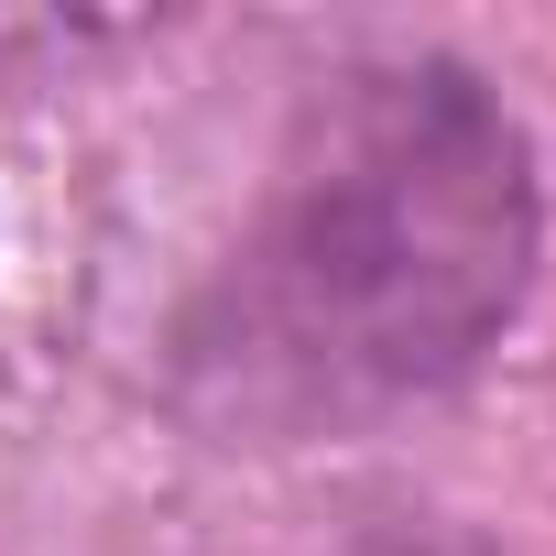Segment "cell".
Returning <instances> with one entry per match:
<instances>
[{
  "mask_svg": "<svg viewBox=\"0 0 556 556\" xmlns=\"http://www.w3.org/2000/svg\"><path fill=\"white\" fill-rule=\"evenodd\" d=\"M534 285V153L447 55L317 77L273 186L186 328L218 426L328 437L447 393Z\"/></svg>",
  "mask_w": 556,
  "mask_h": 556,
  "instance_id": "6da1fadb",
  "label": "cell"
},
{
  "mask_svg": "<svg viewBox=\"0 0 556 556\" xmlns=\"http://www.w3.org/2000/svg\"><path fill=\"white\" fill-rule=\"evenodd\" d=\"M317 556H491V545L458 534V523H415V513H393V523H350V534L317 545Z\"/></svg>",
  "mask_w": 556,
  "mask_h": 556,
  "instance_id": "7a4b0ae2",
  "label": "cell"
}]
</instances>
